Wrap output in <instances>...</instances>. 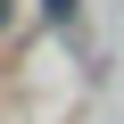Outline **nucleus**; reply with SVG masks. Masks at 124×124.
<instances>
[{
    "instance_id": "obj_2",
    "label": "nucleus",
    "mask_w": 124,
    "mask_h": 124,
    "mask_svg": "<svg viewBox=\"0 0 124 124\" xmlns=\"http://www.w3.org/2000/svg\"><path fill=\"white\" fill-rule=\"evenodd\" d=\"M8 17H17V0H0V33H8Z\"/></svg>"
},
{
    "instance_id": "obj_1",
    "label": "nucleus",
    "mask_w": 124,
    "mask_h": 124,
    "mask_svg": "<svg viewBox=\"0 0 124 124\" xmlns=\"http://www.w3.org/2000/svg\"><path fill=\"white\" fill-rule=\"evenodd\" d=\"M41 8H50V25H75V0H41Z\"/></svg>"
}]
</instances>
